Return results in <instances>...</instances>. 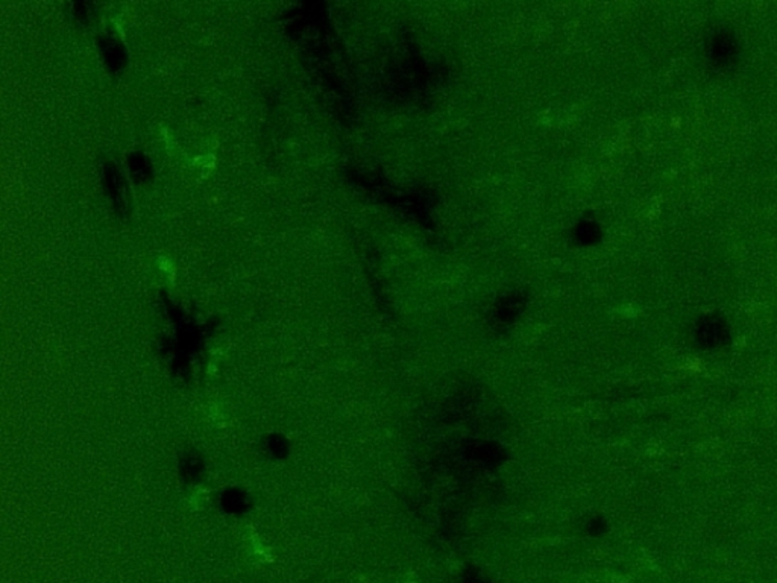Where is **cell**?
<instances>
[{"instance_id":"6da1fadb","label":"cell","mask_w":777,"mask_h":583,"mask_svg":"<svg viewBox=\"0 0 777 583\" xmlns=\"http://www.w3.org/2000/svg\"><path fill=\"white\" fill-rule=\"evenodd\" d=\"M736 53V46L729 34H718L710 46L712 61L717 64H727L734 60Z\"/></svg>"},{"instance_id":"7a4b0ae2","label":"cell","mask_w":777,"mask_h":583,"mask_svg":"<svg viewBox=\"0 0 777 583\" xmlns=\"http://www.w3.org/2000/svg\"><path fill=\"white\" fill-rule=\"evenodd\" d=\"M222 505L228 512H242L246 507V498L239 491H228L222 497Z\"/></svg>"},{"instance_id":"3957f363","label":"cell","mask_w":777,"mask_h":583,"mask_svg":"<svg viewBox=\"0 0 777 583\" xmlns=\"http://www.w3.org/2000/svg\"><path fill=\"white\" fill-rule=\"evenodd\" d=\"M268 446H269V451L273 453L275 455H278V458H282V455H286L287 445H286V441L282 439V437H280V436H273V437H270L269 442H268Z\"/></svg>"},{"instance_id":"277c9868","label":"cell","mask_w":777,"mask_h":583,"mask_svg":"<svg viewBox=\"0 0 777 583\" xmlns=\"http://www.w3.org/2000/svg\"><path fill=\"white\" fill-rule=\"evenodd\" d=\"M199 467H200V463H199L195 458H188V459L184 462V472H186V476L195 477L196 474H198V471H199Z\"/></svg>"}]
</instances>
